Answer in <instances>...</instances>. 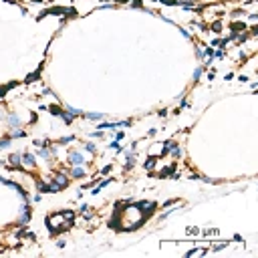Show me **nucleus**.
I'll list each match as a JSON object with an SVG mask.
<instances>
[{"label": "nucleus", "mask_w": 258, "mask_h": 258, "mask_svg": "<svg viewBox=\"0 0 258 258\" xmlns=\"http://www.w3.org/2000/svg\"><path fill=\"white\" fill-rule=\"evenodd\" d=\"M46 14H75V10H71V8H50L42 16H46Z\"/></svg>", "instance_id": "f257e3e1"}, {"label": "nucleus", "mask_w": 258, "mask_h": 258, "mask_svg": "<svg viewBox=\"0 0 258 258\" xmlns=\"http://www.w3.org/2000/svg\"><path fill=\"white\" fill-rule=\"evenodd\" d=\"M71 174L75 175V178H83V175H85V170H83V167H75Z\"/></svg>", "instance_id": "1a4fd4ad"}, {"label": "nucleus", "mask_w": 258, "mask_h": 258, "mask_svg": "<svg viewBox=\"0 0 258 258\" xmlns=\"http://www.w3.org/2000/svg\"><path fill=\"white\" fill-rule=\"evenodd\" d=\"M61 115H63V119H64L67 123H71V121H73V113H64V111H61Z\"/></svg>", "instance_id": "9d476101"}, {"label": "nucleus", "mask_w": 258, "mask_h": 258, "mask_svg": "<svg viewBox=\"0 0 258 258\" xmlns=\"http://www.w3.org/2000/svg\"><path fill=\"white\" fill-rule=\"evenodd\" d=\"M20 160H22L20 153H12V155H10V163H12V165H20Z\"/></svg>", "instance_id": "20e7f679"}, {"label": "nucleus", "mask_w": 258, "mask_h": 258, "mask_svg": "<svg viewBox=\"0 0 258 258\" xmlns=\"http://www.w3.org/2000/svg\"><path fill=\"white\" fill-rule=\"evenodd\" d=\"M200 75H202V69H196V73H194V81L200 79Z\"/></svg>", "instance_id": "f3484780"}, {"label": "nucleus", "mask_w": 258, "mask_h": 258, "mask_svg": "<svg viewBox=\"0 0 258 258\" xmlns=\"http://www.w3.org/2000/svg\"><path fill=\"white\" fill-rule=\"evenodd\" d=\"M232 28H234V31H240V28H244V24H240V22H234V24H232Z\"/></svg>", "instance_id": "dca6fc26"}, {"label": "nucleus", "mask_w": 258, "mask_h": 258, "mask_svg": "<svg viewBox=\"0 0 258 258\" xmlns=\"http://www.w3.org/2000/svg\"><path fill=\"white\" fill-rule=\"evenodd\" d=\"M119 2H129V0H119Z\"/></svg>", "instance_id": "aec40b11"}, {"label": "nucleus", "mask_w": 258, "mask_h": 258, "mask_svg": "<svg viewBox=\"0 0 258 258\" xmlns=\"http://www.w3.org/2000/svg\"><path fill=\"white\" fill-rule=\"evenodd\" d=\"M81 161H83V155H81V153H71V163H75V165H79Z\"/></svg>", "instance_id": "0eeeda50"}, {"label": "nucleus", "mask_w": 258, "mask_h": 258, "mask_svg": "<svg viewBox=\"0 0 258 258\" xmlns=\"http://www.w3.org/2000/svg\"><path fill=\"white\" fill-rule=\"evenodd\" d=\"M131 204H133L131 200H121V202H117V204H115V208H117V210H121V208H129Z\"/></svg>", "instance_id": "423d86ee"}, {"label": "nucleus", "mask_w": 258, "mask_h": 258, "mask_svg": "<svg viewBox=\"0 0 258 258\" xmlns=\"http://www.w3.org/2000/svg\"><path fill=\"white\" fill-rule=\"evenodd\" d=\"M153 165H155V157H149V160L145 161V167H147V170H151Z\"/></svg>", "instance_id": "9b49d317"}, {"label": "nucleus", "mask_w": 258, "mask_h": 258, "mask_svg": "<svg viewBox=\"0 0 258 258\" xmlns=\"http://www.w3.org/2000/svg\"><path fill=\"white\" fill-rule=\"evenodd\" d=\"M10 87H12V85H6V87H0V97H2V95H4V93H6Z\"/></svg>", "instance_id": "4468645a"}, {"label": "nucleus", "mask_w": 258, "mask_h": 258, "mask_svg": "<svg viewBox=\"0 0 258 258\" xmlns=\"http://www.w3.org/2000/svg\"><path fill=\"white\" fill-rule=\"evenodd\" d=\"M163 4H179V0H160Z\"/></svg>", "instance_id": "2eb2a0df"}, {"label": "nucleus", "mask_w": 258, "mask_h": 258, "mask_svg": "<svg viewBox=\"0 0 258 258\" xmlns=\"http://www.w3.org/2000/svg\"><path fill=\"white\" fill-rule=\"evenodd\" d=\"M212 28H214V31H220V28H222V22H214Z\"/></svg>", "instance_id": "6ab92c4d"}, {"label": "nucleus", "mask_w": 258, "mask_h": 258, "mask_svg": "<svg viewBox=\"0 0 258 258\" xmlns=\"http://www.w3.org/2000/svg\"><path fill=\"white\" fill-rule=\"evenodd\" d=\"M8 121H10L12 125H18V117H10V119H8Z\"/></svg>", "instance_id": "a211bd4d"}, {"label": "nucleus", "mask_w": 258, "mask_h": 258, "mask_svg": "<svg viewBox=\"0 0 258 258\" xmlns=\"http://www.w3.org/2000/svg\"><path fill=\"white\" fill-rule=\"evenodd\" d=\"M22 160H24V165H26V167H32L34 165V157L31 155V153H24Z\"/></svg>", "instance_id": "7ed1b4c3"}, {"label": "nucleus", "mask_w": 258, "mask_h": 258, "mask_svg": "<svg viewBox=\"0 0 258 258\" xmlns=\"http://www.w3.org/2000/svg\"><path fill=\"white\" fill-rule=\"evenodd\" d=\"M135 206L141 210V212H145V210H147V212H151V210L155 208V202H139V204H135Z\"/></svg>", "instance_id": "f03ea898"}, {"label": "nucleus", "mask_w": 258, "mask_h": 258, "mask_svg": "<svg viewBox=\"0 0 258 258\" xmlns=\"http://www.w3.org/2000/svg\"><path fill=\"white\" fill-rule=\"evenodd\" d=\"M174 171H175V163L170 165V167H165V170H161V175H174Z\"/></svg>", "instance_id": "6e6552de"}, {"label": "nucleus", "mask_w": 258, "mask_h": 258, "mask_svg": "<svg viewBox=\"0 0 258 258\" xmlns=\"http://www.w3.org/2000/svg\"><path fill=\"white\" fill-rule=\"evenodd\" d=\"M89 119H103V113H87Z\"/></svg>", "instance_id": "f8f14e48"}, {"label": "nucleus", "mask_w": 258, "mask_h": 258, "mask_svg": "<svg viewBox=\"0 0 258 258\" xmlns=\"http://www.w3.org/2000/svg\"><path fill=\"white\" fill-rule=\"evenodd\" d=\"M24 135V131H20V129H14L12 131V137H22Z\"/></svg>", "instance_id": "ddd939ff"}, {"label": "nucleus", "mask_w": 258, "mask_h": 258, "mask_svg": "<svg viewBox=\"0 0 258 258\" xmlns=\"http://www.w3.org/2000/svg\"><path fill=\"white\" fill-rule=\"evenodd\" d=\"M55 182H57V186L61 188V190L67 186V178H64V175H57V178H55Z\"/></svg>", "instance_id": "39448f33"}]
</instances>
